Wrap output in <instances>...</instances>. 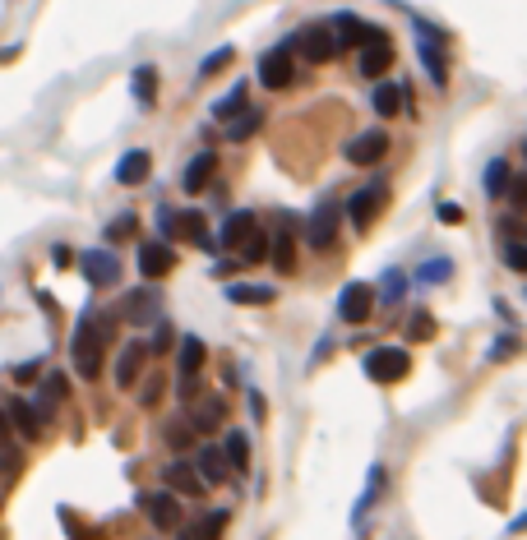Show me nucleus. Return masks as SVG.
<instances>
[{
    "label": "nucleus",
    "mask_w": 527,
    "mask_h": 540,
    "mask_svg": "<svg viewBox=\"0 0 527 540\" xmlns=\"http://www.w3.org/2000/svg\"><path fill=\"white\" fill-rule=\"evenodd\" d=\"M111 333H116V314H84L75 323V333H70V361L79 369V379H88V384L102 379Z\"/></svg>",
    "instance_id": "f257e3e1"
},
{
    "label": "nucleus",
    "mask_w": 527,
    "mask_h": 540,
    "mask_svg": "<svg viewBox=\"0 0 527 540\" xmlns=\"http://www.w3.org/2000/svg\"><path fill=\"white\" fill-rule=\"evenodd\" d=\"M417 56L426 65L430 83L444 88L449 83V37L435 28V23H426V19H417Z\"/></svg>",
    "instance_id": "f03ea898"
},
{
    "label": "nucleus",
    "mask_w": 527,
    "mask_h": 540,
    "mask_svg": "<svg viewBox=\"0 0 527 540\" xmlns=\"http://www.w3.org/2000/svg\"><path fill=\"white\" fill-rule=\"evenodd\" d=\"M287 52H301V60H310V65H329L338 56V37H333L329 23H306V28L287 42Z\"/></svg>",
    "instance_id": "7ed1b4c3"
},
{
    "label": "nucleus",
    "mask_w": 527,
    "mask_h": 540,
    "mask_svg": "<svg viewBox=\"0 0 527 540\" xmlns=\"http://www.w3.org/2000/svg\"><path fill=\"white\" fill-rule=\"evenodd\" d=\"M365 374H371L375 384H403L411 374V356L403 346H375L371 356H365Z\"/></svg>",
    "instance_id": "20e7f679"
},
{
    "label": "nucleus",
    "mask_w": 527,
    "mask_h": 540,
    "mask_svg": "<svg viewBox=\"0 0 527 540\" xmlns=\"http://www.w3.org/2000/svg\"><path fill=\"white\" fill-rule=\"evenodd\" d=\"M342 218H347V208H342V203H319L310 213V222H306V245L310 250H333Z\"/></svg>",
    "instance_id": "39448f33"
},
{
    "label": "nucleus",
    "mask_w": 527,
    "mask_h": 540,
    "mask_svg": "<svg viewBox=\"0 0 527 540\" xmlns=\"http://www.w3.org/2000/svg\"><path fill=\"white\" fill-rule=\"evenodd\" d=\"M329 28H333V37H338V52H347V46H371V42H384V37H388L384 28H375V23H365V19H356V14H333Z\"/></svg>",
    "instance_id": "423d86ee"
},
{
    "label": "nucleus",
    "mask_w": 527,
    "mask_h": 540,
    "mask_svg": "<svg viewBox=\"0 0 527 540\" xmlns=\"http://www.w3.org/2000/svg\"><path fill=\"white\" fill-rule=\"evenodd\" d=\"M338 319H347V323H371L375 319V287L371 282H347V287H342Z\"/></svg>",
    "instance_id": "0eeeda50"
},
{
    "label": "nucleus",
    "mask_w": 527,
    "mask_h": 540,
    "mask_svg": "<svg viewBox=\"0 0 527 540\" xmlns=\"http://www.w3.org/2000/svg\"><path fill=\"white\" fill-rule=\"evenodd\" d=\"M260 231H264V226H260V218L250 213V208H241V213H232V218L222 222V231H218V250L245 254V250H250V241H255Z\"/></svg>",
    "instance_id": "6e6552de"
},
{
    "label": "nucleus",
    "mask_w": 527,
    "mask_h": 540,
    "mask_svg": "<svg viewBox=\"0 0 527 540\" xmlns=\"http://www.w3.org/2000/svg\"><path fill=\"white\" fill-rule=\"evenodd\" d=\"M140 508H144V518L157 531H176L180 527V499L172 495V489H148V495H140Z\"/></svg>",
    "instance_id": "1a4fd4ad"
},
{
    "label": "nucleus",
    "mask_w": 527,
    "mask_h": 540,
    "mask_svg": "<svg viewBox=\"0 0 527 540\" xmlns=\"http://www.w3.org/2000/svg\"><path fill=\"white\" fill-rule=\"evenodd\" d=\"M260 83L273 88V92H283L296 83V65H291V52L287 46H278V52H264L260 56Z\"/></svg>",
    "instance_id": "9d476101"
},
{
    "label": "nucleus",
    "mask_w": 527,
    "mask_h": 540,
    "mask_svg": "<svg viewBox=\"0 0 527 540\" xmlns=\"http://www.w3.org/2000/svg\"><path fill=\"white\" fill-rule=\"evenodd\" d=\"M79 268H84L88 287H116V282H121V259L111 250H88L79 259Z\"/></svg>",
    "instance_id": "9b49d317"
},
{
    "label": "nucleus",
    "mask_w": 527,
    "mask_h": 540,
    "mask_svg": "<svg viewBox=\"0 0 527 540\" xmlns=\"http://www.w3.org/2000/svg\"><path fill=\"white\" fill-rule=\"evenodd\" d=\"M388 153V134L384 130H361L356 139H347V162L352 167H375Z\"/></svg>",
    "instance_id": "f8f14e48"
},
{
    "label": "nucleus",
    "mask_w": 527,
    "mask_h": 540,
    "mask_svg": "<svg viewBox=\"0 0 527 540\" xmlns=\"http://www.w3.org/2000/svg\"><path fill=\"white\" fill-rule=\"evenodd\" d=\"M163 489H172V495H186V499H199V495H204V480H199V472H195V462L172 457V462L163 466Z\"/></svg>",
    "instance_id": "ddd939ff"
},
{
    "label": "nucleus",
    "mask_w": 527,
    "mask_h": 540,
    "mask_svg": "<svg viewBox=\"0 0 527 540\" xmlns=\"http://www.w3.org/2000/svg\"><path fill=\"white\" fill-rule=\"evenodd\" d=\"M144 365H148V342H125L121 356H116V388H121V393L140 388Z\"/></svg>",
    "instance_id": "4468645a"
},
{
    "label": "nucleus",
    "mask_w": 527,
    "mask_h": 540,
    "mask_svg": "<svg viewBox=\"0 0 527 540\" xmlns=\"http://www.w3.org/2000/svg\"><path fill=\"white\" fill-rule=\"evenodd\" d=\"M222 420H227V402H222V397L218 393H199L195 411H190V430L195 434H218Z\"/></svg>",
    "instance_id": "2eb2a0df"
},
{
    "label": "nucleus",
    "mask_w": 527,
    "mask_h": 540,
    "mask_svg": "<svg viewBox=\"0 0 527 540\" xmlns=\"http://www.w3.org/2000/svg\"><path fill=\"white\" fill-rule=\"evenodd\" d=\"M176 268V250L167 241H140V273L144 282H157Z\"/></svg>",
    "instance_id": "dca6fc26"
},
{
    "label": "nucleus",
    "mask_w": 527,
    "mask_h": 540,
    "mask_svg": "<svg viewBox=\"0 0 527 540\" xmlns=\"http://www.w3.org/2000/svg\"><path fill=\"white\" fill-rule=\"evenodd\" d=\"M379 208H384V185L375 180V185H365V190H356V195L347 199V218H352L356 231H365V226L375 222Z\"/></svg>",
    "instance_id": "f3484780"
},
{
    "label": "nucleus",
    "mask_w": 527,
    "mask_h": 540,
    "mask_svg": "<svg viewBox=\"0 0 527 540\" xmlns=\"http://www.w3.org/2000/svg\"><path fill=\"white\" fill-rule=\"evenodd\" d=\"M148 171H153V153H148V148H130V153H121V162H116V185L134 190V185L148 180Z\"/></svg>",
    "instance_id": "a211bd4d"
},
{
    "label": "nucleus",
    "mask_w": 527,
    "mask_h": 540,
    "mask_svg": "<svg viewBox=\"0 0 527 540\" xmlns=\"http://www.w3.org/2000/svg\"><path fill=\"white\" fill-rule=\"evenodd\" d=\"M195 472H199L204 489H209V485H227V480H232V466H227V453L218 449V443H209V449H199V457H195Z\"/></svg>",
    "instance_id": "6ab92c4d"
},
{
    "label": "nucleus",
    "mask_w": 527,
    "mask_h": 540,
    "mask_svg": "<svg viewBox=\"0 0 527 540\" xmlns=\"http://www.w3.org/2000/svg\"><path fill=\"white\" fill-rule=\"evenodd\" d=\"M213 171H218V153H195L190 162H186V176H180V190L186 195H199V190H209V180H213Z\"/></svg>",
    "instance_id": "aec40b11"
},
{
    "label": "nucleus",
    "mask_w": 527,
    "mask_h": 540,
    "mask_svg": "<svg viewBox=\"0 0 527 540\" xmlns=\"http://www.w3.org/2000/svg\"><path fill=\"white\" fill-rule=\"evenodd\" d=\"M116 319H125V323H153V319H157V300H153V291H148V287L130 291V296L121 300Z\"/></svg>",
    "instance_id": "412c9836"
},
{
    "label": "nucleus",
    "mask_w": 527,
    "mask_h": 540,
    "mask_svg": "<svg viewBox=\"0 0 527 540\" xmlns=\"http://www.w3.org/2000/svg\"><path fill=\"white\" fill-rule=\"evenodd\" d=\"M204 356H209V346H204L195 333L180 338V346H176V369H180V379H195V374L204 369Z\"/></svg>",
    "instance_id": "4be33fe9"
},
{
    "label": "nucleus",
    "mask_w": 527,
    "mask_h": 540,
    "mask_svg": "<svg viewBox=\"0 0 527 540\" xmlns=\"http://www.w3.org/2000/svg\"><path fill=\"white\" fill-rule=\"evenodd\" d=\"M268 254H273V268H278V273H296V236H291L287 218H283L278 236H268Z\"/></svg>",
    "instance_id": "5701e85b"
},
{
    "label": "nucleus",
    "mask_w": 527,
    "mask_h": 540,
    "mask_svg": "<svg viewBox=\"0 0 527 540\" xmlns=\"http://www.w3.org/2000/svg\"><path fill=\"white\" fill-rule=\"evenodd\" d=\"M388 65H394V46H388V37H384V42H371V46H361L356 69H361L365 79H379Z\"/></svg>",
    "instance_id": "b1692460"
},
{
    "label": "nucleus",
    "mask_w": 527,
    "mask_h": 540,
    "mask_svg": "<svg viewBox=\"0 0 527 540\" xmlns=\"http://www.w3.org/2000/svg\"><path fill=\"white\" fill-rule=\"evenodd\" d=\"M222 453H227V466H232L236 476H245V472H250V434H245V430H227Z\"/></svg>",
    "instance_id": "393cba45"
},
{
    "label": "nucleus",
    "mask_w": 527,
    "mask_h": 540,
    "mask_svg": "<svg viewBox=\"0 0 527 540\" xmlns=\"http://www.w3.org/2000/svg\"><path fill=\"white\" fill-rule=\"evenodd\" d=\"M130 92H134V102H140L144 111H153L157 107V69L153 65H140L130 75Z\"/></svg>",
    "instance_id": "a878e982"
},
{
    "label": "nucleus",
    "mask_w": 527,
    "mask_h": 540,
    "mask_svg": "<svg viewBox=\"0 0 527 540\" xmlns=\"http://www.w3.org/2000/svg\"><path fill=\"white\" fill-rule=\"evenodd\" d=\"M10 411V425L24 434V439H37L42 434V416H37V407L33 402H24V397H14V402L5 407Z\"/></svg>",
    "instance_id": "bb28decb"
},
{
    "label": "nucleus",
    "mask_w": 527,
    "mask_h": 540,
    "mask_svg": "<svg viewBox=\"0 0 527 540\" xmlns=\"http://www.w3.org/2000/svg\"><path fill=\"white\" fill-rule=\"evenodd\" d=\"M37 393H42V402H37V416L47 420V416H52V411L65 402V397H70V379H65V374H47V384H42Z\"/></svg>",
    "instance_id": "cd10ccee"
},
{
    "label": "nucleus",
    "mask_w": 527,
    "mask_h": 540,
    "mask_svg": "<svg viewBox=\"0 0 527 540\" xmlns=\"http://www.w3.org/2000/svg\"><path fill=\"white\" fill-rule=\"evenodd\" d=\"M241 111H250V98H245V83H236V88H227L222 98L213 102V121H236Z\"/></svg>",
    "instance_id": "c85d7f7f"
},
{
    "label": "nucleus",
    "mask_w": 527,
    "mask_h": 540,
    "mask_svg": "<svg viewBox=\"0 0 527 540\" xmlns=\"http://www.w3.org/2000/svg\"><path fill=\"white\" fill-rule=\"evenodd\" d=\"M481 190H486L491 199H499V195H509V162H486V176H481Z\"/></svg>",
    "instance_id": "c756f323"
},
{
    "label": "nucleus",
    "mask_w": 527,
    "mask_h": 540,
    "mask_svg": "<svg viewBox=\"0 0 527 540\" xmlns=\"http://www.w3.org/2000/svg\"><path fill=\"white\" fill-rule=\"evenodd\" d=\"M232 305H273V287H250V282H232L227 287Z\"/></svg>",
    "instance_id": "7c9ffc66"
},
{
    "label": "nucleus",
    "mask_w": 527,
    "mask_h": 540,
    "mask_svg": "<svg viewBox=\"0 0 527 540\" xmlns=\"http://www.w3.org/2000/svg\"><path fill=\"white\" fill-rule=\"evenodd\" d=\"M260 130H264V111H255V107H250V111H241L236 121L227 125V139H232V144H241V139L260 134Z\"/></svg>",
    "instance_id": "2f4dec72"
},
{
    "label": "nucleus",
    "mask_w": 527,
    "mask_h": 540,
    "mask_svg": "<svg viewBox=\"0 0 527 540\" xmlns=\"http://www.w3.org/2000/svg\"><path fill=\"white\" fill-rule=\"evenodd\" d=\"M371 107H375L379 115H394V111H403V83H379V88L371 92Z\"/></svg>",
    "instance_id": "473e14b6"
},
{
    "label": "nucleus",
    "mask_w": 527,
    "mask_h": 540,
    "mask_svg": "<svg viewBox=\"0 0 527 540\" xmlns=\"http://www.w3.org/2000/svg\"><path fill=\"white\" fill-rule=\"evenodd\" d=\"M379 489H384V466H375V472H371V480H365V495H361V504H356V512H352V522H356V527L365 522V512L375 508Z\"/></svg>",
    "instance_id": "72a5a7b5"
},
{
    "label": "nucleus",
    "mask_w": 527,
    "mask_h": 540,
    "mask_svg": "<svg viewBox=\"0 0 527 540\" xmlns=\"http://www.w3.org/2000/svg\"><path fill=\"white\" fill-rule=\"evenodd\" d=\"M163 439H167V449H172V453H186V449H190V443H195L199 434L190 430V420H172Z\"/></svg>",
    "instance_id": "f704fd0d"
},
{
    "label": "nucleus",
    "mask_w": 527,
    "mask_h": 540,
    "mask_svg": "<svg viewBox=\"0 0 527 540\" xmlns=\"http://www.w3.org/2000/svg\"><path fill=\"white\" fill-rule=\"evenodd\" d=\"M499 254H504V264H509V268L527 273V236H504Z\"/></svg>",
    "instance_id": "c9c22d12"
},
{
    "label": "nucleus",
    "mask_w": 527,
    "mask_h": 540,
    "mask_svg": "<svg viewBox=\"0 0 527 540\" xmlns=\"http://www.w3.org/2000/svg\"><path fill=\"white\" fill-rule=\"evenodd\" d=\"M232 46H218V52H209V56H204V65H199V79H209V75H218V69H227V65H232Z\"/></svg>",
    "instance_id": "e433bc0d"
},
{
    "label": "nucleus",
    "mask_w": 527,
    "mask_h": 540,
    "mask_svg": "<svg viewBox=\"0 0 527 540\" xmlns=\"http://www.w3.org/2000/svg\"><path fill=\"white\" fill-rule=\"evenodd\" d=\"M403 291H407V277H403L398 268H388V273H384V305H398Z\"/></svg>",
    "instance_id": "4c0bfd02"
},
{
    "label": "nucleus",
    "mask_w": 527,
    "mask_h": 540,
    "mask_svg": "<svg viewBox=\"0 0 527 540\" xmlns=\"http://www.w3.org/2000/svg\"><path fill=\"white\" fill-rule=\"evenodd\" d=\"M449 273H453V264H449V259H430V264H421V268H417V282H444Z\"/></svg>",
    "instance_id": "58836bf2"
},
{
    "label": "nucleus",
    "mask_w": 527,
    "mask_h": 540,
    "mask_svg": "<svg viewBox=\"0 0 527 540\" xmlns=\"http://www.w3.org/2000/svg\"><path fill=\"white\" fill-rule=\"evenodd\" d=\"M407 333L417 338V342H426V338H435V319L421 310V314H411V323H407Z\"/></svg>",
    "instance_id": "ea45409f"
},
{
    "label": "nucleus",
    "mask_w": 527,
    "mask_h": 540,
    "mask_svg": "<svg viewBox=\"0 0 527 540\" xmlns=\"http://www.w3.org/2000/svg\"><path fill=\"white\" fill-rule=\"evenodd\" d=\"M167 346H172V323L163 319L157 323V333H153V342H148V356H167Z\"/></svg>",
    "instance_id": "a19ab883"
},
{
    "label": "nucleus",
    "mask_w": 527,
    "mask_h": 540,
    "mask_svg": "<svg viewBox=\"0 0 527 540\" xmlns=\"http://www.w3.org/2000/svg\"><path fill=\"white\" fill-rule=\"evenodd\" d=\"M157 231H163V241L172 245L176 241V213H172V208L163 203V208H157Z\"/></svg>",
    "instance_id": "79ce46f5"
},
{
    "label": "nucleus",
    "mask_w": 527,
    "mask_h": 540,
    "mask_svg": "<svg viewBox=\"0 0 527 540\" xmlns=\"http://www.w3.org/2000/svg\"><path fill=\"white\" fill-rule=\"evenodd\" d=\"M130 231H134V213H121L116 222L107 226V245H111V241H121V236H130Z\"/></svg>",
    "instance_id": "37998d69"
},
{
    "label": "nucleus",
    "mask_w": 527,
    "mask_h": 540,
    "mask_svg": "<svg viewBox=\"0 0 527 540\" xmlns=\"http://www.w3.org/2000/svg\"><path fill=\"white\" fill-rule=\"evenodd\" d=\"M10 374H14V384H28V379H37V374H42V356H33V361H24V365H14Z\"/></svg>",
    "instance_id": "c03bdc74"
},
{
    "label": "nucleus",
    "mask_w": 527,
    "mask_h": 540,
    "mask_svg": "<svg viewBox=\"0 0 527 540\" xmlns=\"http://www.w3.org/2000/svg\"><path fill=\"white\" fill-rule=\"evenodd\" d=\"M509 203H514V213H527V176L509 180Z\"/></svg>",
    "instance_id": "a18cd8bd"
},
{
    "label": "nucleus",
    "mask_w": 527,
    "mask_h": 540,
    "mask_svg": "<svg viewBox=\"0 0 527 540\" xmlns=\"http://www.w3.org/2000/svg\"><path fill=\"white\" fill-rule=\"evenodd\" d=\"M518 346H523L518 338H499V342L491 346V356H495V361H509V356H514V351H518Z\"/></svg>",
    "instance_id": "49530a36"
},
{
    "label": "nucleus",
    "mask_w": 527,
    "mask_h": 540,
    "mask_svg": "<svg viewBox=\"0 0 527 540\" xmlns=\"http://www.w3.org/2000/svg\"><path fill=\"white\" fill-rule=\"evenodd\" d=\"M52 264H56V268H70V264H75V250L56 245V250H52Z\"/></svg>",
    "instance_id": "de8ad7c7"
},
{
    "label": "nucleus",
    "mask_w": 527,
    "mask_h": 540,
    "mask_svg": "<svg viewBox=\"0 0 527 540\" xmlns=\"http://www.w3.org/2000/svg\"><path fill=\"white\" fill-rule=\"evenodd\" d=\"M440 222H463V208H458V203H440Z\"/></svg>",
    "instance_id": "09e8293b"
},
{
    "label": "nucleus",
    "mask_w": 527,
    "mask_h": 540,
    "mask_svg": "<svg viewBox=\"0 0 527 540\" xmlns=\"http://www.w3.org/2000/svg\"><path fill=\"white\" fill-rule=\"evenodd\" d=\"M157 397H163V384H144V393H140V402H144V407H153Z\"/></svg>",
    "instance_id": "8fccbe9b"
},
{
    "label": "nucleus",
    "mask_w": 527,
    "mask_h": 540,
    "mask_svg": "<svg viewBox=\"0 0 527 540\" xmlns=\"http://www.w3.org/2000/svg\"><path fill=\"white\" fill-rule=\"evenodd\" d=\"M10 430H14V425H10V411H5V407H0V443H5V439H10Z\"/></svg>",
    "instance_id": "3c124183"
},
{
    "label": "nucleus",
    "mask_w": 527,
    "mask_h": 540,
    "mask_svg": "<svg viewBox=\"0 0 527 540\" xmlns=\"http://www.w3.org/2000/svg\"><path fill=\"white\" fill-rule=\"evenodd\" d=\"M509 531H514V536H518V531H527V512H523V518H514V527H509Z\"/></svg>",
    "instance_id": "603ef678"
},
{
    "label": "nucleus",
    "mask_w": 527,
    "mask_h": 540,
    "mask_svg": "<svg viewBox=\"0 0 527 540\" xmlns=\"http://www.w3.org/2000/svg\"><path fill=\"white\" fill-rule=\"evenodd\" d=\"M180 540H199V531H186V536H180Z\"/></svg>",
    "instance_id": "864d4df0"
},
{
    "label": "nucleus",
    "mask_w": 527,
    "mask_h": 540,
    "mask_svg": "<svg viewBox=\"0 0 527 540\" xmlns=\"http://www.w3.org/2000/svg\"><path fill=\"white\" fill-rule=\"evenodd\" d=\"M523 153H527V144H523Z\"/></svg>",
    "instance_id": "5fc2aeb1"
}]
</instances>
